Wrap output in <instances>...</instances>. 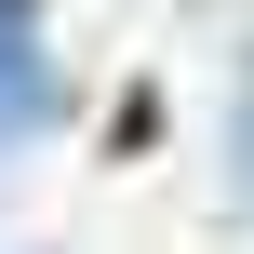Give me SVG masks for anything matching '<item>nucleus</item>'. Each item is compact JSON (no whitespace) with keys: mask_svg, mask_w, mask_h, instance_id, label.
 I'll return each instance as SVG.
<instances>
[{"mask_svg":"<svg viewBox=\"0 0 254 254\" xmlns=\"http://www.w3.org/2000/svg\"><path fill=\"white\" fill-rule=\"evenodd\" d=\"M228 201H241V214H254V94H241V107H228Z\"/></svg>","mask_w":254,"mask_h":254,"instance_id":"obj_1","label":"nucleus"}]
</instances>
